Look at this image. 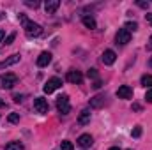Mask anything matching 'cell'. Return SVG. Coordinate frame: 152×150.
I'll use <instances>...</instances> for the list:
<instances>
[{"label": "cell", "mask_w": 152, "mask_h": 150, "mask_svg": "<svg viewBox=\"0 0 152 150\" xmlns=\"http://www.w3.org/2000/svg\"><path fill=\"white\" fill-rule=\"evenodd\" d=\"M18 20L21 21V25H23V30H25V36H27V37H39V36L42 34V27H41L39 23L30 21L25 14H18Z\"/></svg>", "instance_id": "cell-1"}, {"label": "cell", "mask_w": 152, "mask_h": 150, "mask_svg": "<svg viewBox=\"0 0 152 150\" xmlns=\"http://www.w3.org/2000/svg\"><path fill=\"white\" fill-rule=\"evenodd\" d=\"M0 87L4 88V90H11L16 83H18V76L12 74V73H7V74H4L2 78H0Z\"/></svg>", "instance_id": "cell-2"}, {"label": "cell", "mask_w": 152, "mask_h": 150, "mask_svg": "<svg viewBox=\"0 0 152 150\" xmlns=\"http://www.w3.org/2000/svg\"><path fill=\"white\" fill-rule=\"evenodd\" d=\"M57 110L62 113V115H67V113L71 111V104H69V95H60L58 99H57Z\"/></svg>", "instance_id": "cell-3"}, {"label": "cell", "mask_w": 152, "mask_h": 150, "mask_svg": "<svg viewBox=\"0 0 152 150\" xmlns=\"http://www.w3.org/2000/svg\"><path fill=\"white\" fill-rule=\"evenodd\" d=\"M60 87H62V79L60 78H50L46 81V85L42 87V90H44V94H51V92H55Z\"/></svg>", "instance_id": "cell-4"}, {"label": "cell", "mask_w": 152, "mask_h": 150, "mask_svg": "<svg viewBox=\"0 0 152 150\" xmlns=\"http://www.w3.org/2000/svg\"><path fill=\"white\" fill-rule=\"evenodd\" d=\"M34 110L41 115H44V113H48L50 110V106H48V101L44 99V97H36L34 99Z\"/></svg>", "instance_id": "cell-5"}, {"label": "cell", "mask_w": 152, "mask_h": 150, "mask_svg": "<svg viewBox=\"0 0 152 150\" xmlns=\"http://www.w3.org/2000/svg\"><path fill=\"white\" fill-rule=\"evenodd\" d=\"M115 41H117V44H122V46L127 44L131 41V32L126 28H118V32L115 34Z\"/></svg>", "instance_id": "cell-6"}, {"label": "cell", "mask_w": 152, "mask_h": 150, "mask_svg": "<svg viewBox=\"0 0 152 150\" xmlns=\"http://www.w3.org/2000/svg\"><path fill=\"white\" fill-rule=\"evenodd\" d=\"M66 79H67L69 83H73V85H80V83L83 81V74H81L80 71H76V69H71V71H67Z\"/></svg>", "instance_id": "cell-7"}, {"label": "cell", "mask_w": 152, "mask_h": 150, "mask_svg": "<svg viewBox=\"0 0 152 150\" xmlns=\"http://www.w3.org/2000/svg\"><path fill=\"white\" fill-rule=\"evenodd\" d=\"M115 60H117V55L113 50H104V53L101 55V62L104 66H112V64H115Z\"/></svg>", "instance_id": "cell-8"}, {"label": "cell", "mask_w": 152, "mask_h": 150, "mask_svg": "<svg viewBox=\"0 0 152 150\" xmlns=\"http://www.w3.org/2000/svg\"><path fill=\"white\" fill-rule=\"evenodd\" d=\"M117 97H118V99H131V97H133V88L127 87V85L118 87V90H117Z\"/></svg>", "instance_id": "cell-9"}, {"label": "cell", "mask_w": 152, "mask_h": 150, "mask_svg": "<svg viewBox=\"0 0 152 150\" xmlns=\"http://www.w3.org/2000/svg\"><path fill=\"white\" fill-rule=\"evenodd\" d=\"M92 143H94V138H92L90 134H81V136L78 138V145H80L81 149H88V147H92Z\"/></svg>", "instance_id": "cell-10"}, {"label": "cell", "mask_w": 152, "mask_h": 150, "mask_svg": "<svg viewBox=\"0 0 152 150\" xmlns=\"http://www.w3.org/2000/svg\"><path fill=\"white\" fill-rule=\"evenodd\" d=\"M20 53H14V55H11L9 58H5V60H2L0 62V69H4V67H9V66H14V64H18L20 62Z\"/></svg>", "instance_id": "cell-11"}, {"label": "cell", "mask_w": 152, "mask_h": 150, "mask_svg": "<svg viewBox=\"0 0 152 150\" xmlns=\"http://www.w3.org/2000/svg\"><path fill=\"white\" fill-rule=\"evenodd\" d=\"M50 62H51V53H50V51H42L37 57V66L39 67H46Z\"/></svg>", "instance_id": "cell-12"}, {"label": "cell", "mask_w": 152, "mask_h": 150, "mask_svg": "<svg viewBox=\"0 0 152 150\" xmlns=\"http://www.w3.org/2000/svg\"><path fill=\"white\" fill-rule=\"evenodd\" d=\"M58 5H60L58 0H46V4H44V11H46V14H55V11L58 9Z\"/></svg>", "instance_id": "cell-13"}, {"label": "cell", "mask_w": 152, "mask_h": 150, "mask_svg": "<svg viewBox=\"0 0 152 150\" xmlns=\"http://www.w3.org/2000/svg\"><path fill=\"white\" fill-rule=\"evenodd\" d=\"M90 122V110H81L78 115V124L80 125H87Z\"/></svg>", "instance_id": "cell-14"}, {"label": "cell", "mask_w": 152, "mask_h": 150, "mask_svg": "<svg viewBox=\"0 0 152 150\" xmlns=\"http://www.w3.org/2000/svg\"><path fill=\"white\" fill-rule=\"evenodd\" d=\"M81 23L87 27V28H90V30H94L96 27H97V23H96V20L92 18V16H88V14H85L83 18H81Z\"/></svg>", "instance_id": "cell-15"}, {"label": "cell", "mask_w": 152, "mask_h": 150, "mask_svg": "<svg viewBox=\"0 0 152 150\" xmlns=\"http://www.w3.org/2000/svg\"><path fill=\"white\" fill-rule=\"evenodd\" d=\"M104 101H106L104 95H96V97L90 99V108H101L104 104Z\"/></svg>", "instance_id": "cell-16"}, {"label": "cell", "mask_w": 152, "mask_h": 150, "mask_svg": "<svg viewBox=\"0 0 152 150\" xmlns=\"http://www.w3.org/2000/svg\"><path fill=\"white\" fill-rule=\"evenodd\" d=\"M5 150H23V143H20V141H9L5 145Z\"/></svg>", "instance_id": "cell-17"}, {"label": "cell", "mask_w": 152, "mask_h": 150, "mask_svg": "<svg viewBox=\"0 0 152 150\" xmlns=\"http://www.w3.org/2000/svg\"><path fill=\"white\" fill-rule=\"evenodd\" d=\"M142 85L149 87V90L152 88V74H143L142 76Z\"/></svg>", "instance_id": "cell-18"}, {"label": "cell", "mask_w": 152, "mask_h": 150, "mask_svg": "<svg viewBox=\"0 0 152 150\" xmlns=\"http://www.w3.org/2000/svg\"><path fill=\"white\" fill-rule=\"evenodd\" d=\"M124 28L129 30V32H136V30H138V23H136V21H127V23L124 25Z\"/></svg>", "instance_id": "cell-19"}, {"label": "cell", "mask_w": 152, "mask_h": 150, "mask_svg": "<svg viewBox=\"0 0 152 150\" xmlns=\"http://www.w3.org/2000/svg\"><path fill=\"white\" fill-rule=\"evenodd\" d=\"M25 5L27 7H32V9H37L39 5H41V2L39 0H25Z\"/></svg>", "instance_id": "cell-20"}, {"label": "cell", "mask_w": 152, "mask_h": 150, "mask_svg": "<svg viewBox=\"0 0 152 150\" xmlns=\"http://www.w3.org/2000/svg\"><path fill=\"white\" fill-rule=\"evenodd\" d=\"M7 120H9L11 124H18V122H20V113H11V115L7 117Z\"/></svg>", "instance_id": "cell-21"}, {"label": "cell", "mask_w": 152, "mask_h": 150, "mask_svg": "<svg viewBox=\"0 0 152 150\" xmlns=\"http://www.w3.org/2000/svg\"><path fill=\"white\" fill-rule=\"evenodd\" d=\"M73 149H75V147H73V143H71V141H67V140L60 143V150H73Z\"/></svg>", "instance_id": "cell-22"}, {"label": "cell", "mask_w": 152, "mask_h": 150, "mask_svg": "<svg viewBox=\"0 0 152 150\" xmlns=\"http://www.w3.org/2000/svg\"><path fill=\"white\" fill-rule=\"evenodd\" d=\"M131 134H133V138H140V136H142V125H136Z\"/></svg>", "instance_id": "cell-23"}, {"label": "cell", "mask_w": 152, "mask_h": 150, "mask_svg": "<svg viewBox=\"0 0 152 150\" xmlns=\"http://www.w3.org/2000/svg\"><path fill=\"white\" fill-rule=\"evenodd\" d=\"M14 39H16V32L9 34V36L5 37V41H4V42H5V44H12V42H14Z\"/></svg>", "instance_id": "cell-24"}, {"label": "cell", "mask_w": 152, "mask_h": 150, "mask_svg": "<svg viewBox=\"0 0 152 150\" xmlns=\"http://www.w3.org/2000/svg\"><path fill=\"white\" fill-rule=\"evenodd\" d=\"M87 76H88V78H92V79H97V78H99V74H97V71H96V69H88V71H87Z\"/></svg>", "instance_id": "cell-25"}, {"label": "cell", "mask_w": 152, "mask_h": 150, "mask_svg": "<svg viewBox=\"0 0 152 150\" xmlns=\"http://www.w3.org/2000/svg\"><path fill=\"white\" fill-rule=\"evenodd\" d=\"M136 5H138V7H142V9H149V2H145V0H138V2H136Z\"/></svg>", "instance_id": "cell-26"}, {"label": "cell", "mask_w": 152, "mask_h": 150, "mask_svg": "<svg viewBox=\"0 0 152 150\" xmlns=\"http://www.w3.org/2000/svg\"><path fill=\"white\" fill-rule=\"evenodd\" d=\"M145 101H147V103H152V88L151 90H147V94H145Z\"/></svg>", "instance_id": "cell-27"}, {"label": "cell", "mask_w": 152, "mask_h": 150, "mask_svg": "<svg viewBox=\"0 0 152 150\" xmlns=\"http://www.w3.org/2000/svg\"><path fill=\"white\" fill-rule=\"evenodd\" d=\"M145 20H147L149 25H152V12H147V14H145Z\"/></svg>", "instance_id": "cell-28"}, {"label": "cell", "mask_w": 152, "mask_h": 150, "mask_svg": "<svg viewBox=\"0 0 152 150\" xmlns=\"http://www.w3.org/2000/svg\"><path fill=\"white\" fill-rule=\"evenodd\" d=\"M92 87H94V88H101V87H103V83H101V79H96V83H94Z\"/></svg>", "instance_id": "cell-29"}, {"label": "cell", "mask_w": 152, "mask_h": 150, "mask_svg": "<svg viewBox=\"0 0 152 150\" xmlns=\"http://www.w3.org/2000/svg\"><path fill=\"white\" fill-rule=\"evenodd\" d=\"M12 99H14L16 103H21V101H23V95H20V94H16V95H14Z\"/></svg>", "instance_id": "cell-30"}, {"label": "cell", "mask_w": 152, "mask_h": 150, "mask_svg": "<svg viewBox=\"0 0 152 150\" xmlns=\"http://www.w3.org/2000/svg\"><path fill=\"white\" fill-rule=\"evenodd\" d=\"M2 41H5V32H4V30H0V42H2Z\"/></svg>", "instance_id": "cell-31"}, {"label": "cell", "mask_w": 152, "mask_h": 150, "mask_svg": "<svg viewBox=\"0 0 152 150\" xmlns=\"http://www.w3.org/2000/svg\"><path fill=\"white\" fill-rule=\"evenodd\" d=\"M147 50H149V51L152 50V36H151V39H149V44H147Z\"/></svg>", "instance_id": "cell-32"}, {"label": "cell", "mask_w": 152, "mask_h": 150, "mask_svg": "<svg viewBox=\"0 0 152 150\" xmlns=\"http://www.w3.org/2000/svg\"><path fill=\"white\" fill-rule=\"evenodd\" d=\"M133 110H136V111H140L142 108H140V104H133Z\"/></svg>", "instance_id": "cell-33"}, {"label": "cell", "mask_w": 152, "mask_h": 150, "mask_svg": "<svg viewBox=\"0 0 152 150\" xmlns=\"http://www.w3.org/2000/svg\"><path fill=\"white\" fill-rule=\"evenodd\" d=\"M4 106H5V101H4V99H0V108H4Z\"/></svg>", "instance_id": "cell-34"}, {"label": "cell", "mask_w": 152, "mask_h": 150, "mask_svg": "<svg viewBox=\"0 0 152 150\" xmlns=\"http://www.w3.org/2000/svg\"><path fill=\"white\" fill-rule=\"evenodd\" d=\"M110 150H120V149H118V147H112Z\"/></svg>", "instance_id": "cell-35"}, {"label": "cell", "mask_w": 152, "mask_h": 150, "mask_svg": "<svg viewBox=\"0 0 152 150\" xmlns=\"http://www.w3.org/2000/svg\"><path fill=\"white\" fill-rule=\"evenodd\" d=\"M2 18H4V14H2V12H0V20H2Z\"/></svg>", "instance_id": "cell-36"}]
</instances>
